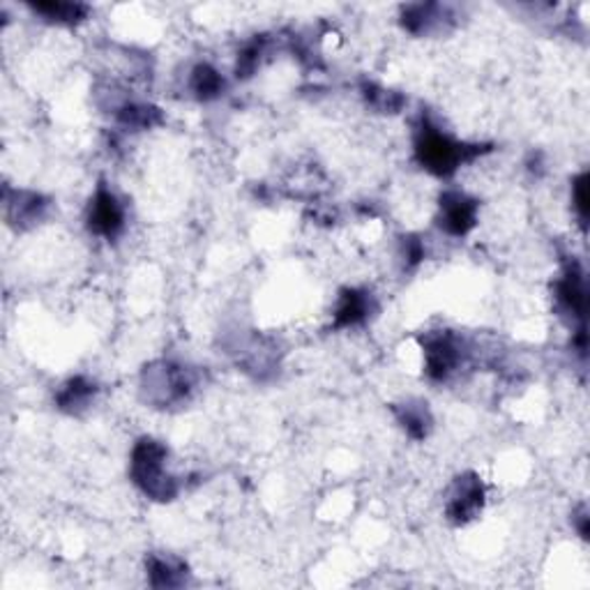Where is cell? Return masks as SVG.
<instances>
[{
  "instance_id": "4",
  "label": "cell",
  "mask_w": 590,
  "mask_h": 590,
  "mask_svg": "<svg viewBox=\"0 0 590 590\" xmlns=\"http://www.w3.org/2000/svg\"><path fill=\"white\" fill-rule=\"evenodd\" d=\"M422 374L434 386L450 383L461 369L468 367L474 348L461 333L455 330H430L420 337Z\"/></svg>"
},
{
  "instance_id": "6",
  "label": "cell",
  "mask_w": 590,
  "mask_h": 590,
  "mask_svg": "<svg viewBox=\"0 0 590 590\" xmlns=\"http://www.w3.org/2000/svg\"><path fill=\"white\" fill-rule=\"evenodd\" d=\"M487 487L476 470H464L443 493V514L453 526H468L485 512Z\"/></svg>"
},
{
  "instance_id": "20",
  "label": "cell",
  "mask_w": 590,
  "mask_h": 590,
  "mask_svg": "<svg viewBox=\"0 0 590 590\" xmlns=\"http://www.w3.org/2000/svg\"><path fill=\"white\" fill-rule=\"evenodd\" d=\"M424 258H427V247H424V241L420 235H404L399 241V261L404 270H418L422 266Z\"/></svg>"
},
{
  "instance_id": "15",
  "label": "cell",
  "mask_w": 590,
  "mask_h": 590,
  "mask_svg": "<svg viewBox=\"0 0 590 590\" xmlns=\"http://www.w3.org/2000/svg\"><path fill=\"white\" fill-rule=\"evenodd\" d=\"M229 90V79L220 67H215L208 60H199L190 67L187 73V96L192 100L208 104V102H218L220 98L226 96Z\"/></svg>"
},
{
  "instance_id": "18",
  "label": "cell",
  "mask_w": 590,
  "mask_h": 590,
  "mask_svg": "<svg viewBox=\"0 0 590 590\" xmlns=\"http://www.w3.org/2000/svg\"><path fill=\"white\" fill-rule=\"evenodd\" d=\"M270 52H272V40L268 35H254L245 40L238 49V56H235V65H233L235 79L238 81L252 79L258 69L264 67Z\"/></svg>"
},
{
  "instance_id": "12",
  "label": "cell",
  "mask_w": 590,
  "mask_h": 590,
  "mask_svg": "<svg viewBox=\"0 0 590 590\" xmlns=\"http://www.w3.org/2000/svg\"><path fill=\"white\" fill-rule=\"evenodd\" d=\"M98 397H100V383L86 374H75L58 386L54 394V404L60 413L77 418L96 407Z\"/></svg>"
},
{
  "instance_id": "10",
  "label": "cell",
  "mask_w": 590,
  "mask_h": 590,
  "mask_svg": "<svg viewBox=\"0 0 590 590\" xmlns=\"http://www.w3.org/2000/svg\"><path fill=\"white\" fill-rule=\"evenodd\" d=\"M376 312H379V302L376 296L365 287H344L337 293L333 304V327L335 330H353L369 323Z\"/></svg>"
},
{
  "instance_id": "11",
  "label": "cell",
  "mask_w": 590,
  "mask_h": 590,
  "mask_svg": "<svg viewBox=\"0 0 590 590\" xmlns=\"http://www.w3.org/2000/svg\"><path fill=\"white\" fill-rule=\"evenodd\" d=\"M52 201L35 190H5V218L16 231H31L49 218Z\"/></svg>"
},
{
  "instance_id": "17",
  "label": "cell",
  "mask_w": 590,
  "mask_h": 590,
  "mask_svg": "<svg viewBox=\"0 0 590 590\" xmlns=\"http://www.w3.org/2000/svg\"><path fill=\"white\" fill-rule=\"evenodd\" d=\"M29 10L37 19L52 23V26H63V29L81 26L92 12L90 5L69 3V0H42V3H29Z\"/></svg>"
},
{
  "instance_id": "14",
  "label": "cell",
  "mask_w": 590,
  "mask_h": 590,
  "mask_svg": "<svg viewBox=\"0 0 590 590\" xmlns=\"http://www.w3.org/2000/svg\"><path fill=\"white\" fill-rule=\"evenodd\" d=\"M111 115L113 123L125 132H148L164 123L159 107L127 96L111 104Z\"/></svg>"
},
{
  "instance_id": "22",
  "label": "cell",
  "mask_w": 590,
  "mask_h": 590,
  "mask_svg": "<svg viewBox=\"0 0 590 590\" xmlns=\"http://www.w3.org/2000/svg\"><path fill=\"white\" fill-rule=\"evenodd\" d=\"M572 526L581 539H588V508L586 505H579L572 512Z\"/></svg>"
},
{
  "instance_id": "5",
  "label": "cell",
  "mask_w": 590,
  "mask_h": 590,
  "mask_svg": "<svg viewBox=\"0 0 590 590\" xmlns=\"http://www.w3.org/2000/svg\"><path fill=\"white\" fill-rule=\"evenodd\" d=\"M127 222L130 212L121 194L107 182H100L96 190H92L84 210L86 231L104 243H115L125 235Z\"/></svg>"
},
{
  "instance_id": "16",
  "label": "cell",
  "mask_w": 590,
  "mask_h": 590,
  "mask_svg": "<svg viewBox=\"0 0 590 590\" xmlns=\"http://www.w3.org/2000/svg\"><path fill=\"white\" fill-rule=\"evenodd\" d=\"M146 579L153 588H182L190 581V568L176 554H148Z\"/></svg>"
},
{
  "instance_id": "21",
  "label": "cell",
  "mask_w": 590,
  "mask_h": 590,
  "mask_svg": "<svg viewBox=\"0 0 590 590\" xmlns=\"http://www.w3.org/2000/svg\"><path fill=\"white\" fill-rule=\"evenodd\" d=\"M570 201H572V212L577 218V224L581 226V231H586L588 226V210H590V194H588V171H581L579 176L572 178V187H570Z\"/></svg>"
},
{
  "instance_id": "1",
  "label": "cell",
  "mask_w": 590,
  "mask_h": 590,
  "mask_svg": "<svg viewBox=\"0 0 590 590\" xmlns=\"http://www.w3.org/2000/svg\"><path fill=\"white\" fill-rule=\"evenodd\" d=\"M491 153L489 144L461 141L441 127L432 113L422 111L413 125V159L422 171L438 180H450L459 169Z\"/></svg>"
},
{
  "instance_id": "19",
  "label": "cell",
  "mask_w": 590,
  "mask_h": 590,
  "mask_svg": "<svg viewBox=\"0 0 590 590\" xmlns=\"http://www.w3.org/2000/svg\"><path fill=\"white\" fill-rule=\"evenodd\" d=\"M360 98L365 100V104L371 111L383 113V115L399 113L401 109L407 107V96H404V92L386 88V86L376 84L371 79H363L360 81Z\"/></svg>"
},
{
  "instance_id": "9",
  "label": "cell",
  "mask_w": 590,
  "mask_h": 590,
  "mask_svg": "<svg viewBox=\"0 0 590 590\" xmlns=\"http://www.w3.org/2000/svg\"><path fill=\"white\" fill-rule=\"evenodd\" d=\"M399 26L413 37L445 35L457 26L459 12L447 3H409L399 8Z\"/></svg>"
},
{
  "instance_id": "2",
  "label": "cell",
  "mask_w": 590,
  "mask_h": 590,
  "mask_svg": "<svg viewBox=\"0 0 590 590\" xmlns=\"http://www.w3.org/2000/svg\"><path fill=\"white\" fill-rule=\"evenodd\" d=\"M127 474L132 485L155 503L176 501L185 482L171 468L169 445L155 436H141L130 450Z\"/></svg>"
},
{
  "instance_id": "13",
  "label": "cell",
  "mask_w": 590,
  "mask_h": 590,
  "mask_svg": "<svg viewBox=\"0 0 590 590\" xmlns=\"http://www.w3.org/2000/svg\"><path fill=\"white\" fill-rule=\"evenodd\" d=\"M392 418L399 424V430L404 432L411 441L422 443L427 441L430 434L434 432V413L430 409V404L424 399L411 397V399H401L390 404Z\"/></svg>"
},
{
  "instance_id": "3",
  "label": "cell",
  "mask_w": 590,
  "mask_h": 590,
  "mask_svg": "<svg viewBox=\"0 0 590 590\" xmlns=\"http://www.w3.org/2000/svg\"><path fill=\"white\" fill-rule=\"evenodd\" d=\"M199 386L197 367L176 358H159L141 369L138 394L151 409L171 411L190 404Z\"/></svg>"
},
{
  "instance_id": "8",
  "label": "cell",
  "mask_w": 590,
  "mask_h": 590,
  "mask_svg": "<svg viewBox=\"0 0 590 590\" xmlns=\"http://www.w3.org/2000/svg\"><path fill=\"white\" fill-rule=\"evenodd\" d=\"M434 222L447 238H466L480 222V201L459 187H445L438 194Z\"/></svg>"
},
{
  "instance_id": "7",
  "label": "cell",
  "mask_w": 590,
  "mask_h": 590,
  "mask_svg": "<svg viewBox=\"0 0 590 590\" xmlns=\"http://www.w3.org/2000/svg\"><path fill=\"white\" fill-rule=\"evenodd\" d=\"M552 293H554L556 310L572 323V330L586 327L588 281H586V270L577 256H565L558 277L554 279Z\"/></svg>"
}]
</instances>
